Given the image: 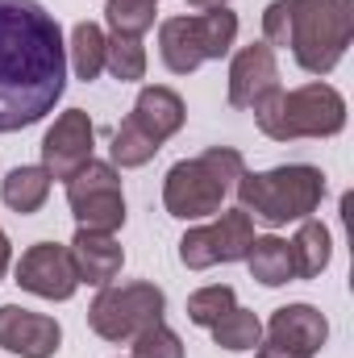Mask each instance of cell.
<instances>
[{"label":"cell","instance_id":"3","mask_svg":"<svg viewBox=\"0 0 354 358\" xmlns=\"http://www.w3.org/2000/svg\"><path fill=\"white\" fill-rule=\"evenodd\" d=\"M238 208L246 217H259L263 225L279 229L288 221H309L325 200V171L313 163H288L271 171H242L238 183Z\"/></svg>","mask_w":354,"mask_h":358},{"label":"cell","instance_id":"12","mask_svg":"<svg viewBox=\"0 0 354 358\" xmlns=\"http://www.w3.org/2000/svg\"><path fill=\"white\" fill-rule=\"evenodd\" d=\"M63 346V325L46 313L21 304H0V350L21 358H55Z\"/></svg>","mask_w":354,"mask_h":358},{"label":"cell","instance_id":"25","mask_svg":"<svg viewBox=\"0 0 354 358\" xmlns=\"http://www.w3.org/2000/svg\"><path fill=\"white\" fill-rule=\"evenodd\" d=\"M155 17H159V0H108L104 4V21L113 25V34L142 38L146 29H155Z\"/></svg>","mask_w":354,"mask_h":358},{"label":"cell","instance_id":"11","mask_svg":"<svg viewBox=\"0 0 354 358\" xmlns=\"http://www.w3.org/2000/svg\"><path fill=\"white\" fill-rule=\"evenodd\" d=\"M17 283L21 292H34L42 300H71L80 287L71 250L59 242H34L17 263Z\"/></svg>","mask_w":354,"mask_h":358},{"label":"cell","instance_id":"13","mask_svg":"<svg viewBox=\"0 0 354 358\" xmlns=\"http://www.w3.org/2000/svg\"><path fill=\"white\" fill-rule=\"evenodd\" d=\"M271 88H279V63L267 42H250L234 55L229 63V104L234 108H255Z\"/></svg>","mask_w":354,"mask_h":358},{"label":"cell","instance_id":"22","mask_svg":"<svg viewBox=\"0 0 354 358\" xmlns=\"http://www.w3.org/2000/svg\"><path fill=\"white\" fill-rule=\"evenodd\" d=\"M104 71L121 84H134L146 76V46L142 38H129V34H113L104 42Z\"/></svg>","mask_w":354,"mask_h":358},{"label":"cell","instance_id":"27","mask_svg":"<svg viewBox=\"0 0 354 358\" xmlns=\"http://www.w3.org/2000/svg\"><path fill=\"white\" fill-rule=\"evenodd\" d=\"M255 358H304V355H296V350H288V346H279V342H259L255 346Z\"/></svg>","mask_w":354,"mask_h":358},{"label":"cell","instance_id":"4","mask_svg":"<svg viewBox=\"0 0 354 358\" xmlns=\"http://www.w3.org/2000/svg\"><path fill=\"white\" fill-rule=\"evenodd\" d=\"M255 121L271 142H296V138H334L346 129V100L334 84H304V88H271L255 104Z\"/></svg>","mask_w":354,"mask_h":358},{"label":"cell","instance_id":"23","mask_svg":"<svg viewBox=\"0 0 354 358\" xmlns=\"http://www.w3.org/2000/svg\"><path fill=\"white\" fill-rule=\"evenodd\" d=\"M159 150H163V146H159V142H150V138H146L129 117L113 129V146H108L113 167H125V171H129V167H146Z\"/></svg>","mask_w":354,"mask_h":358},{"label":"cell","instance_id":"16","mask_svg":"<svg viewBox=\"0 0 354 358\" xmlns=\"http://www.w3.org/2000/svg\"><path fill=\"white\" fill-rule=\"evenodd\" d=\"M129 121L150 138V142H167V138H176L179 129H183V121H187V108H183V96L176 88H163V84H150V88L138 92V100H134V113H129Z\"/></svg>","mask_w":354,"mask_h":358},{"label":"cell","instance_id":"15","mask_svg":"<svg viewBox=\"0 0 354 358\" xmlns=\"http://www.w3.org/2000/svg\"><path fill=\"white\" fill-rule=\"evenodd\" d=\"M71 263H76V275L80 283H92V287H108L121 267H125V250L113 234H92V229H76L71 238Z\"/></svg>","mask_w":354,"mask_h":358},{"label":"cell","instance_id":"20","mask_svg":"<svg viewBox=\"0 0 354 358\" xmlns=\"http://www.w3.org/2000/svg\"><path fill=\"white\" fill-rule=\"evenodd\" d=\"M104 29L96 25V21H80L76 29H71V42H67V63H71V71H76V80H84L92 84L100 71H104Z\"/></svg>","mask_w":354,"mask_h":358},{"label":"cell","instance_id":"21","mask_svg":"<svg viewBox=\"0 0 354 358\" xmlns=\"http://www.w3.org/2000/svg\"><path fill=\"white\" fill-rule=\"evenodd\" d=\"M213 342L229 355H246L263 342V321L250 308H229L217 325H213Z\"/></svg>","mask_w":354,"mask_h":358},{"label":"cell","instance_id":"5","mask_svg":"<svg viewBox=\"0 0 354 358\" xmlns=\"http://www.w3.org/2000/svg\"><path fill=\"white\" fill-rule=\"evenodd\" d=\"M242 171H246V159L234 146H208L196 159H179L163 179V208L179 221L217 217Z\"/></svg>","mask_w":354,"mask_h":358},{"label":"cell","instance_id":"17","mask_svg":"<svg viewBox=\"0 0 354 358\" xmlns=\"http://www.w3.org/2000/svg\"><path fill=\"white\" fill-rule=\"evenodd\" d=\"M288 250H292L296 279H317L321 271L330 267V259H334V242H330V229L321 221H300V229L288 242Z\"/></svg>","mask_w":354,"mask_h":358},{"label":"cell","instance_id":"2","mask_svg":"<svg viewBox=\"0 0 354 358\" xmlns=\"http://www.w3.org/2000/svg\"><path fill=\"white\" fill-rule=\"evenodd\" d=\"M354 38L346 0H271L263 13V42L292 50L300 71L330 76Z\"/></svg>","mask_w":354,"mask_h":358},{"label":"cell","instance_id":"14","mask_svg":"<svg viewBox=\"0 0 354 358\" xmlns=\"http://www.w3.org/2000/svg\"><path fill=\"white\" fill-rule=\"evenodd\" d=\"M267 338L279 342V346H288V350H296V355L313 358L325 346V338H330V321H325V313L313 308V304H283V308L271 313Z\"/></svg>","mask_w":354,"mask_h":358},{"label":"cell","instance_id":"29","mask_svg":"<svg viewBox=\"0 0 354 358\" xmlns=\"http://www.w3.org/2000/svg\"><path fill=\"white\" fill-rule=\"evenodd\" d=\"M187 8H196V13H208V8H225L229 0H183Z\"/></svg>","mask_w":354,"mask_h":358},{"label":"cell","instance_id":"9","mask_svg":"<svg viewBox=\"0 0 354 358\" xmlns=\"http://www.w3.org/2000/svg\"><path fill=\"white\" fill-rule=\"evenodd\" d=\"M255 242V225L242 208L221 213L213 225H196L179 238V263L187 271H208L217 263H242Z\"/></svg>","mask_w":354,"mask_h":358},{"label":"cell","instance_id":"19","mask_svg":"<svg viewBox=\"0 0 354 358\" xmlns=\"http://www.w3.org/2000/svg\"><path fill=\"white\" fill-rule=\"evenodd\" d=\"M46 196H50V176H46V167H13L4 183H0V200L13 208V213H21V217H29V213H38L42 204H46Z\"/></svg>","mask_w":354,"mask_h":358},{"label":"cell","instance_id":"1","mask_svg":"<svg viewBox=\"0 0 354 358\" xmlns=\"http://www.w3.org/2000/svg\"><path fill=\"white\" fill-rule=\"evenodd\" d=\"M67 88V42L38 0H0V134L38 125Z\"/></svg>","mask_w":354,"mask_h":358},{"label":"cell","instance_id":"7","mask_svg":"<svg viewBox=\"0 0 354 358\" xmlns=\"http://www.w3.org/2000/svg\"><path fill=\"white\" fill-rule=\"evenodd\" d=\"M167 313V296L163 287L138 279V283H121V287H100V296L88 304V325L96 338L104 342H134L142 329L159 325Z\"/></svg>","mask_w":354,"mask_h":358},{"label":"cell","instance_id":"18","mask_svg":"<svg viewBox=\"0 0 354 358\" xmlns=\"http://www.w3.org/2000/svg\"><path fill=\"white\" fill-rule=\"evenodd\" d=\"M246 267H250V279H259L263 287H283V283L296 279V271H292V250H288V242L275 238V234L250 242Z\"/></svg>","mask_w":354,"mask_h":358},{"label":"cell","instance_id":"10","mask_svg":"<svg viewBox=\"0 0 354 358\" xmlns=\"http://www.w3.org/2000/svg\"><path fill=\"white\" fill-rule=\"evenodd\" d=\"M96 146V125L84 108H67L55 117V125L42 138V167L50 179H71L92 159Z\"/></svg>","mask_w":354,"mask_h":358},{"label":"cell","instance_id":"26","mask_svg":"<svg viewBox=\"0 0 354 358\" xmlns=\"http://www.w3.org/2000/svg\"><path fill=\"white\" fill-rule=\"evenodd\" d=\"M134 358H183V342L159 321L134 338Z\"/></svg>","mask_w":354,"mask_h":358},{"label":"cell","instance_id":"24","mask_svg":"<svg viewBox=\"0 0 354 358\" xmlns=\"http://www.w3.org/2000/svg\"><path fill=\"white\" fill-rule=\"evenodd\" d=\"M229 308H238V296H234L229 283H208V287L187 296V321L200 325V329H213Z\"/></svg>","mask_w":354,"mask_h":358},{"label":"cell","instance_id":"6","mask_svg":"<svg viewBox=\"0 0 354 358\" xmlns=\"http://www.w3.org/2000/svg\"><path fill=\"white\" fill-rule=\"evenodd\" d=\"M238 38V17L225 8H208L196 17H167L159 25V55L171 76H192L208 59H225Z\"/></svg>","mask_w":354,"mask_h":358},{"label":"cell","instance_id":"28","mask_svg":"<svg viewBox=\"0 0 354 358\" xmlns=\"http://www.w3.org/2000/svg\"><path fill=\"white\" fill-rule=\"evenodd\" d=\"M8 263H13V246H8V234L0 229V279H4V271H8Z\"/></svg>","mask_w":354,"mask_h":358},{"label":"cell","instance_id":"8","mask_svg":"<svg viewBox=\"0 0 354 358\" xmlns=\"http://www.w3.org/2000/svg\"><path fill=\"white\" fill-rule=\"evenodd\" d=\"M67 208L80 229L92 234H117L125 225V196H121V176L113 163L88 159L76 176L67 179Z\"/></svg>","mask_w":354,"mask_h":358}]
</instances>
